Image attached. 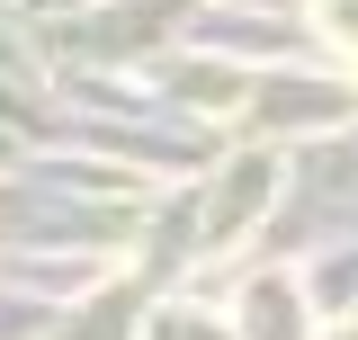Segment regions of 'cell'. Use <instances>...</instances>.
<instances>
[{
	"label": "cell",
	"instance_id": "1",
	"mask_svg": "<svg viewBox=\"0 0 358 340\" xmlns=\"http://www.w3.org/2000/svg\"><path fill=\"white\" fill-rule=\"evenodd\" d=\"M313 27L350 54V72H358V0H313Z\"/></svg>",
	"mask_w": 358,
	"mask_h": 340
}]
</instances>
